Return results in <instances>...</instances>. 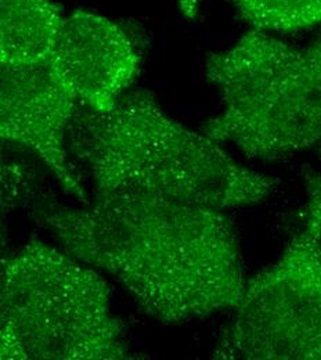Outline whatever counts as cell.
Instances as JSON below:
<instances>
[{
  "mask_svg": "<svg viewBox=\"0 0 321 360\" xmlns=\"http://www.w3.org/2000/svg\"><path fill=\"white\" fill-rule=\"evenodd\" d=\"M128 358L121 320L94 268L38 238L8 255L1 360Z\"/></svg>",
  "mask_w": 321,
  "mask_h": 360,
  "instance_id": "obj_4",
  "label": "cell"
},
{
  "mask_svg": "<svg viewBox=\"0 0 321 360\" xmlns=\"http://www.w3.org/2000/svg\"><path fill=\"white\" fill-rule=\"evenodd\" d=\"M8 252L4 248V243L0 234V360L3 354V335H4V269L8 258Z\"/></svg>",
  "mask_w": 321,
  "mask_h": 360,
  "instance_id": "obj_11",
  "label": "cell"
},
{
  "mask_svg": "<svg viewBox=\"0 0 321 360\" xmlns=\"http://www.w3.org/2000/svg\"><path fill=\"white\" fill-rule=\"evenodd\" d=\"M241 15L266 32H295L321 25V0H234Z\"/></svg>",
  "mask_w": 321,
  "mask_h": 360,
  "instance_id": "obj_9",
  "label": "cell"
},
{
  "mask_svg": "<svg viewBox=\"0 0 321 360\" xmlns=\"http://www.w3.org/2000/svg\"><path fill=\"white\" fill-rule=\"evenodd\" d=\"M178 1H179L181 13L184 18L194 20L197 17L201 0H178Z\"/></svg>",
  "mask_w": 321,
  "mask_h": 360,
  "instance_id": "obj_13",
  "label": "cell"
},
{
  "mask_svg": "<svg viewBox=\"0 0 321 360\" xmlns=\"http://www.w3.org/2000/svg\"><path fill=\"white\" fill-rule=\"evenodd\" d=\"M47 63L79 104L107 111L131 89L141 54L122 25L77 10L63 17Z\"/></svg>",
  "mask_w": 321,
  "mask_h": 360,
  "instance_id": "obj_7",
  "label": "cell"
},
{
  "mask_svg": "<svg viewBox=\"0 0 321 360\" xmlns=\"http://www.w3.org/2000/svg\"><path fill=\"white\" fill-rule=\"evenodd\" d=\"M82 205L44 202L34 218L68 254L114 277L147 315L182 324L238 304L245 278L225 210L135 194Z\"/></svg>",
  "mask_w": 321,
  "mask_h": 360,
  "instance_id": "obj_1",
  "label": "cell"
},
{
  "mask_svg": "<svg viewBox=\"0 0 321 360\" xmlns=\"http://www.w3.org/2000/svg\"><path fill=\"white\" fill-rule=\"evenodd\" d=\"M67 146L94 197L148 195L226 211L262 202L278 183L173 120L147 89L128 90L107 111L78 103Z\"/></svg>",
  "mask_w": 321,
  "mask_h": 360,
  "instance_id": "obj_2",
  "label": "cell"
},
{
  "mask_svg": "<svg viewBox=\"0 0 321 360\" xmlns=\"http://www.w3.org/2000/svg\"><path fill=\"white\" fill-rule=\"evenodd\" d=\"M306 208L310 210L320 219L321 222V178L313 180V183H312Z\"/></svg>",
  "mask_w": 321,
  "mask_h": 360,
  "instance_id": "obj_12",
  "label": "cell"
},
{
  "mask_svg": "<svg viewBox=\"0 0 321 360\" xmlns=\"http://www.w3.org/2000/svg\"><path fill=\"white\" fill-rule=\"evenodd\" d=\"M205 77L221 112L202 132L245 157L277 161L321 143V32L303 46L252 28L211 53Z\"/></svg>",
  "mask_w": 321,
  "mask_h": 360,
  "instance_id": "obj_3",
  "label": "cell"
},
{
  "mask_svg": "<svg viewBox=\"0 0 321 360\" xmlns=\"http://www.w3.org/2000/svg\"><path fill=\"white\" fill-rule=\"evenodd\" d=\"M212 358L321 360V222L306 208L280 258L245 281Z\"/></svg>",
  "mask_w": 321,
  "mask_h": 360,
  "instance_id": "obj_5",
  "label": "cell"
},
{
  "mask_svg": "<svg viewBox=\"0 0 321 360\" xmlns=\"http://www.w3.org/2000/svg\"><path fill=\"white\" fill-rule=\"evenodd\" d=\"M35 168L18 160L0 158V221L18 208H24L37 191Z\"/></svg>",
  "mask_w": 321,
  "mask_h": 360,
  "instance_id": "obj_10",
  "label": "cell"
},
{
  "mask_svg": "<svg viewBox=\"0 0 321 360\" xmlns=\"http://www.w3.org/2000/svg\"><path fill=\"white\" fill-rule=\"evenodd\" d=\"M61 21L50 0H0V64L47 63Z\"/></svg>",
  "mask_w": 321,
  "mask_h": 360,
  "instance_id": "obj_8",
  "label": "cell"
},
{
  "mask_svg": "<svg viewBox=\"0 0 321 360\" xmlns=\"http://www.w3.org/2000/svg\"><path fill=\"white\" fill-rule=\"evenodd\" d=\"M78 101L48 63L0 64V141L35 153L67 193L89 204L88 193L70 160L67 135Z\"/></svg>",
  "mask_w": 321,
  "mask_h": 360,
  "instance_id": "obj_6",
  "label": "cell"
}]
</instances>
